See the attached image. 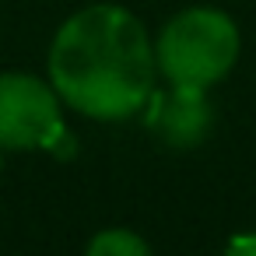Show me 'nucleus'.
Instances as JSON below:
<instances>
[{
	"instance_id": "1",
	"label": "nucleus",
	"mask_w": 256,
	"mask_h": 256,
	"mask_svg": "<svg viewBox=\"0 0 256 256\" xmlns=\"http://www.w3.org/2000/svg\"><path fill=\"white\" fill-rule=\"evenodd\" d=\"M46 64L60 102L92 120L140 112L158 74L148 28L120 4H92L70 14L56 28Z\"/></svg>"
},
{
	"instance_id": "2",
	"label": "nucleus",
	"mask_w": 256,
	"mask_h": 256,
	"mask_svg": "<svg viewBox=\"0 0 256 256\" xmlns=\"http://www.w3.org/2000/svg\"><path fill=\"white\" fill-rule=\"evenodd\" d=\"M238 60V25L214 8L179 11L154 39V64L168 84L210 88Z\"/></svg>"
},
{
	"instance_id": "3",
	"label": "nucleus",
	"mask_w": 256,
	"mask_h": 256,
	"mask_svg": "<svg viewBox=\"0 0 256 256\" xmlns=\"http://www.w3.org/2000/svg\"><path fill=\"white\" fill-rule=\"evenodd\" d=\"M60 95L36 74H0V148H56L64 137Z\"/></svg>"
},
{
	"instance_id": "4",
	"label": "nucleus",
	"mask_w": 256,
	"mask_h": 256,
	"mask_svg": "<svg viewBox=\"0 0 256 256\" xmlns=\"http://www.w3.org/2000/svg\"><path fill=\"white\" fill-rule=\"evenodd\" d=\"M214 126V106L207 98V88L190 84H168L165 92H151V134L158 144L172 151H190L207 140Z\"/></svg>"
},
{
	"instance_id": "5",
	"label": "nucleus",
	"mask_w": 256,
	"mask_h": 256,
	"mask_svg": "<svg viewBox=\"0 0 256 256\" xmlns=\"http://www.w3.org/2000/svg\"><path fill=\"white\" fill-rule=\"evenodd\" d=\"M84 249L92 256H148L151 242L144 235H137L134 228H102L98 235L88 238Z\"/></svg>"
},
{
	"instance_id": "6",
	"label": "nucleus",
	"mask_w": 256,
	"mask_h": 256,
	"mask_svg": "<svg viewBox=\"0 0 256 256\" xmlns=\"http://www.w3.org/2000/svg\"><path fill=\"white\" fill-rule=\"evenodd\" d=\"M228 252H256V235H238L228 242Z\"/></svg>"
},
{
	"instance_id": "7",
	"label": "nucleus",
	"mask_w": 256,
	"mask_h": 256,
	"mask_svg": "<svg viewBox=\"0 0 256 256\" xmlns=\"http://www.w3.org/2000/svg\"><path fill=\"white\" fill-rule=\"evenodd\" d=\"M0 162H4V148H0Z\"/></svg>"
}]
</instances>
